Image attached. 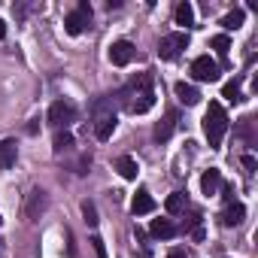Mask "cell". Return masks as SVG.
Returning <instances> with one entry per match:
<instances>
[{
    "label": "cell",
    "mask_w": 258,
    "mask_h": 258,
    "mask_svg": "<svg viewBox=\"0 0 258 258\" xmlns=\"http://www.w3.org/2000/svg\"><path fill=\"white\" fill-rule=\"evenodd\" d=\"M124 94H127V112H134V115L149 112L155 106V79H152V73H140L124 88Z\"/></svg>",
    "instance_id": "cell-1"
},
{
    "label": "cell",
    "mask_w": 258,
    "mask_h": 258,
    "mask_svg": "<svg viewBox=\"0 0 258 258\" xmlns=\"http://www.w3.org/2000/svg\"><path fill=\"white\" fill-rule=\"evenodd\" d=\"M225 131H228V112H225V106L219 100H210V106L204 112V134H207L210 149H219L222 146Z\"/></svg>",
    "instance_id": "cell-2"
},
{
    "label": "cell",
    "mask_w": 258,
    "mask_h": 258,
    "mask_svg": "<svg viewBox=\"0 0 258 258\" xmlns=\"http://www.w3.org/2000/svg\"><path fill=\"white\" fill-rule=\"evenodd\" d=\"M91 16H94L91 4H88V0H79V7L64 16V31H67L70 37H79V34L91 25Z\"/></svg>",
    "instance_id": "cell-3"
},
{
    "label": "cell",
    "mask_w": 258,
    "mask_h": 258,
    "mask_svg": "<svg viewBox=\"0 0 258 258\" xmlns=\"http://www.w3.org/2000/svg\"><path fill=\"white\" fill-rule=\"evenodd\" d=\"M185 46H188V34H167V37L158 40V58L161 61H176Z\"/></svg>",
    "instance_id": "cell-4"
},
{
    "label": "cell",
    "mask_w": 258,
    "mask_h": 258,
    "mask_svg": "<svg viewBox=\"0 0 258 258\" xmlns=\"http://www.w3.org/2000/svg\"><path fill=\"white\" fill-rule=\"evenodd\" d=\"M46 121L55 124V127H67V124L76 121V106L70 100H55L49 106V112H46Z\"/></svg>",
    "instance_id": "cell-5"
},
{
    "label": "cell",
    "mask_w": 258,
    "mask_h": 258,
    "mask_svg": "<svg viewBox=\"0 0 258 258\" xmlns=\"http://www.w3.org/2000/svg\"><path fill=\"white\" fill-rule=\"evenodd\" d=\"M46 207H49V195L43 188H31L28 198H25V219L28 222H37L46 213Z\"/></svg>",
    "instance_id": "cell-6"
},
{
    "label": "cell",
    "mask_w": 258,
    "mask_h": 258,
    "mask_svg": "<svg viewBox=\"0 0 258 258\" xmlns=\"http://www.w3.org/2000/svg\"><path fill=\"white\" fill-rule=\"evenodd\" d=\"M115 121H118V118H115V112H112V109H103V106L97 103V115H94V137L106 143V140L112 137V131H115Z\"/></svg>",
    "instance_id": "cell-7"
},
{
    "label": "cell",
    "mask_w": 258,
    "mask_h": 258,
    "mask_svg": "<svg viewBox=\"0 0 258 258\" xmlns=\"http://www.w3.org/2000/svg\"><path fill=\"white\" fill-rule=\"evenodd\" d=\"M191 76H195L198 82H216V79H219V64H216L210 55H201V58L191 61Z\"/></svg>",
    "instance_id": "cell-8"
},
{
    "label": "cell",
    "mask_w": 258,
    "mask_h": 258,
    "mask_svg": "<svg viewBox=\"0 0 258 258\" xmlns=\"http://www.w3.org/2000/svg\"><path fill=\"white\" fill-rule=\"evenodd\" d=\"M109 61L115 64V67H127L134 61V43L131 40H115L112 46H109Z\"/></svg>",
    "instance_id": "cell-9"
},
{
    "label": "cell",
    "mask_w": 258,
    "mask_h": 258,
    "mask_svg": "<svg viewBox=\"0 0 258 258\" xmlns=\"http://www.w3.org/2000/svg\"><path fill=\"white\" fill-rule=\"evenodd\" d=\"M173 131H176V112L170 109L158 124H155V131H152V137H155V143H167L170 137H173Z\"/></svg>",
    "instance_id": "cell-10"
},
{
    "label": "cell",
    "mask_w": 258,
    "mask_h": 258,
    "mask_svg": "<svg viewBox=\"0 0 258 258\" xmlns=\"http://www.w3.org/2000/svg\"><path fill=\"white\" fill-rule=\"evenodd\" d=\"M222 225L225 228H237V225H243V219H246V207L243 204H237V201H231L225 210H222Z\"/></svg>",
    "instance_id": "cell-11"
},
{
    "label": "cell",
    "mask_w": 258,
    "mask_h": 258,
    "mask_svg": "<svg viewBox=\"0 0 258 258\" xmlns=\"http://www.w3.org/2000/svg\"><path fill=\"white\" fill-rule=\"evenodd\" d=\"M152 210H155V198L149 195V188H137L134 204H131V213H134V216H146V213H152Z\"/></svg>",
    "instance_id": "cell-12"
},
{
    "label": "cell",
    "mask_w": 258,
    "mask_h": 258,
    "mask_svg": "<svg viewBox=\"0 0 258 258\" xmlns=\"http://www.w3.org/2000/svg\"><path fill=\"white\" fill-rule=\"evenodd\" d=\"M16 155H19V143L16 140H4V143H0V173L16 164Z\"/></svg>",
    "instance_id": "cell-13"
},
{
    "label": "cell",
    "mask_w": 258,
    "mask_h": 258,
    "mask_svg": "<svg viewBox=\"0 0 258 258\" xmlns=\"http://www.w3.org/2000/svg\"><path fill=\"white\" fill-rule=\"evenodd\" d=\"M112 167L118 170V176H121V179H137V173H140V167H137V161H134L131 155L115 158V161H112Z\"/></svg>",
    "instance_id": "cell-14"
},
{
    "label": "cell",
    "mask_w": 258,
    "mask_h": 258,
    "mask_svg": "<svg viewBox=\"0 0 258 258\" xmlns=\"http://www.w3.org/2000/svg\"><path fill=\"white\" fill-rule=\"evenodd\" d=\"M173 91H176L179 103H185V106H195V103H201V91H198L195 85H188V82H176V85H173Z\"/></svg>",
    "instance_id": "cell-15"
},
{
    "label": "cell",
    "mask_w": 258,
    "mask_h": 258,
    "mask_svg": "<svg viewBox=\"0 0 258 258\" xmlns=\"http://www.w3.org/2000/svg\"><path fill=\"white\" fill-rule=\"evenodd\" d=\"M219 188H222V173H219L216 167H210V170H207V173L201 176V191H204V195L210 198V195H216Z\"/></svg>",
    "instance_id": "cell-16"
},
{
    "label": "cell",
    "mask_w": 258,
    "mask_h": 258,
    "mask_svg": "<svg viewBox=\"0 0 258 258\" xmlns=\"http://www.w3.org/2000/svg\"><path fill=\"white\" fill-rule=\"evenodd\" d=\"M149 231H152V237H158V240H170V237H176V225H173L170 219H155V222L149 225Z\"/></svg>",
    "instance_id": "cell-17"
},
{
    "label": "cell",
    "mask_w": 258,
    "mask_h": 258,
    "mask_svg": "<svg viewBox=\"0 0 258 258\" xmlns=\"http://www.w3.org/2000/svg\"><path fill=\"white\" fill-rule=\"evenodd\" d=\"M185 204H188V195H185V191H173V195L164 201V210L176 216V213H182V210H185Z\"/></svg>",
    "instance_id": "cell-18"
},
{
    "label": "cell",
    "mask_w": 258,
    "mask_h": 258,
    "mask_svg": "<svg viewBox=\"0 0 258 258\" xmlns=\"http://www.w3.org/2000/svg\"><path fill=\"white\" fill-rule=\"evenodd\" d=\"M176 25H185V28H195V10L188 0H182V4L176 7Z\"/></svg>",
    "instance_id": "cell-19"
},
{
    "label": "cell",
    "mask_w": 258,
    "mask_h": 258,
    "mask_svg": "<svg viewBox=\"0 0 258 258\" xmlns=\"http://www.w3.org/2000/svg\"><path fill=\"white\" fill-rule=\"evenodd\" d=\"M73 149V134L70 131H58L55 134V143H52V152L61 155V152H70Z\"/></svg>",
    "instance_id": "cell-20"
},
{
    "label": "cell",
    "mask_w": 258,
    "mask_h": 258,
    "mask_svg": "<svg viewBox=\"0 0 258 258\" xmlns=\"http://www.w3.org/2000/svg\"><path fill=\"white\" fill-rule=\"evenodd\" d=\"M243 19H246V13H243V10H231L228 16H222V22H219V25H222L225 31H237V28L243 25Z\"/></svg>",
    "instance_id": "cell-21"
},
{
    "label": "cell",
    "mask_w": 258,
    "mask_h": 258,
    "mask_svg": "<svg viewBox=\"0 0 258 258\" xmlns=\"http://www.w3.org/2000/svg\"><path fill=\"white\" fill-rule=\"evenodd\" d=\"M210 46L216 49V55H219V58H225V55H228V49H231V40H228V34H216V37L210 40Z\"/></svg>",
    "instance_id": "cell-22"
},
{
    "label": "cell",
    "mask_w": 258,
    "mask_h": 258,
    "mask_svg": "<svg viewBox=\"0 0 258 258\" xmlns=\"http://www.w3.org/2000/svg\"><path fill=\"white\" fill-rule=\"evenodd\" d=\"M222 97H228L231 103H240V100H243V94H240V76H237L234 82H228V85H225V91H222Z\"/></svg>",
    "instance_id": "cell-23"
},
{
    "label": "cell",
    "mask_w": 258,
    "mask_h": 258,
    "mask_svg": "<svg viewBox=\"0 0 258 258\" xmlns=\"http://www.w3.org/2000/svg\"><path fill=\"white\" fill-rule=\"evenodd\" d=\"M82 216H85V222H88L91 228H94V225L100 222V219H97V207H94L91 201H85V204H82Z\"/></svg>",
    "instance_id": "cell-24"
},
{
    "label": "cell",
    "mask_w": 258,
    "mask_h": 258,
    "mask_svg": "<svg viewBox=\"0 0 258 258\" xmlns=\"http://www.w3.org/2000/svg\"><path fill=\"white\" fill-rule=\"evenodd\" d=\"M91 249H94V255H97V258H106V246H103V240H100L97 234L91 237Z\"/></svg>",
    "instance_id": "cell-25"
},
{
    "label": "cell",
    "mask_w": 258,
    "mask_h": 258,
    "mask_svg": "<svg viewBox=\"0 0 258 258\" xmlns=\"http://www.w3.org/2000/svg\"><path fill=\"white\" fill-rule=\"evenodd\" d=\"M88 167H91V155H82L76 164V173H88Z\"/></svg>",
    "instance_id": "cell-26"
},
{
    "label": "cell",
    "mask_w": 258,
    "mask_h": 258,
    "mask_svg": "<svg viewBox=\"0 0 258 258\" xmlns=\"http://www.w3.org/2000/svg\"><path fill=\"white\" fill-rule=\"evenodd\" d=\"M243 167L252 173V170H255V155H243Z\"/></svg>",
    "instance_id": "cell-27"
},
{
    "label": "cell",
    "mask_w": 258,
    "mask_h": 258,
    "mask_svg": "<svg viewBox=\"0 0 258 258\" xmlns=\"http://www.w3.org/2000/svg\"><path fill=\"white\" fill-rule=\"evenodd\" d=\"M167 258H188V255H185L182 249H170V252H167Z\"/></svg>",
    "instance_id": "cell-28"
},
{
    "label": "cell",
    "mask_w": 258,
    "mask_h": 258,
    "mask_svg": "<svg viewBox=\"0 0 258 258\" xmlns=\"http://www.w3.org/2000/svg\"><path fill=\"white\" fill-rule=\"evenodd\" d=\"M0 40H7V25H4V19H0Z\"/></svg>",
    "instance_id": "cell-29"
}]
</instances>
